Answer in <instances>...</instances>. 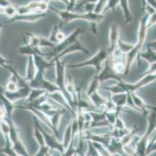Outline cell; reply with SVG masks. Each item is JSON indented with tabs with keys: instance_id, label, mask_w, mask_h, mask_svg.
I'll use <instances>...</instances> for the list:
<instances>
[{
	"instance_id": "1",
	"label": "cell",
	"mask_w": 156,
	"mask_h": 156,
	"mask_svg": "<svg viewBox=\"0 0 156 156\" xmlns=\"http://www.w3.org/2000/svg\"><path fill=\"white\" fill-rule=\"evenodd\" d=\"M48 10L56 13L62 20L60 28L65 26V24H69L73 21H77V20H83L90 24L91 31L96 35L97 34V25L103 21L105 18L104 14H97L95 13H79L73 12V11H68L66 10H58V8L49 5Z\"/></svg>"
},
{
	"instance_id": "29",
	"label": "cell",
	"mask_w": 156,
	"mask_h": 156,
	"mask_svg": "<svg viewBox=\"0 0 156 156\" xmlns=\"http://www.w3.org/2000/svg\"><path fill=\"white\" fill-rule=\"evenodd\" d=\"M98 0H85L84 2H88V3H93L96 4Z\"/></svg>"
},
{
	"instance_id": "23",
	"label": "cell",
	"mask_w": 156,
	"mask_h": 156,
	"mask_svg": "<svg viewBox=\"0 0 156 156\" xmlns=\"http://www.w3.org/2000/svg\"><path fill=\"white\" fill-rule=\"evenodd\" d=\"M134 45H130V44H127V43L123 42L120 39L118 40V42H117V48L124 53L127 54L128 51H130V50L132 49Z\"/></svg>"
},
{
	"instance_id": "3",
	"label": "cell",
	"mask_w": 156,
	"mask_h": 156,
	"mask_svg": "<svg viewBox=\"0 0 156 156\" xmlns=\"http://www.w3.org/2000/svg\"><path fill=\"white\" fill-rule=\"evenodd\" d=\"M109 57H110V52L108 51L107 48H101L96 52V55H94L88 60H86L84 62L79 63L66 65V68L78 69L86 67H94L96 69V75H98L102 70L104 63Z\"/></svg>"
},
{
	"instance_id": "20",
	"label": "cell",
	"mask_w": 156,
	"mask_h": 156,
	"mask_svg": "<svg viewBox=\"0 0 156 156\" xmlns=\"http://www.w3.org/2000/svg\"><path fill=\"white\" fill-rule=\"evenodd\" d=\"M100 84L101 83L99 81V80H98V78L96 77H93V80L91 81V82H90V84H89V88H88V89L86 90V96H89V95H90V94H92V93L95 92V91H99V88H100Z\"/></svg>"
},
{
	"instance_id": "21",
	"label": "cell",
	"mask_w": 156,
	"mask_h": 156,
	"mask_svg": "<svg viewBox=\"0 0 156 156\" xmlns=\"http://www.w3.org/2000/svg\"><path fill=\"white\" fill-rule=\"evenodd\" d=\"M119 6V0H107L106 2V7H105L103 13L104 14L109 10H112L113 13L116 12V9Z\"/></svg>"
},
{
	"instance_id": "7",
	"label": "cell",
	"mask_w": 156,
	"mask_h": 156,
	"mask_svg": "<svg viewBox=\"0 0 156 156\" xmlns=\"http://www.w3.org/2000/svg\"><path fill=\"white\" fill-rule=\"evenodd\" d=\"M155 73H154V74H149L140 77V79L134 84H128V83H126L124 81H121L120 84L124 88V92L130 94L131 93H136V91L142 88L144 86L155 81Z\"/></svg>"
},
{
	"instance_id": "24",
	"label": "cell",
	"mask_w": 156,
	"mask_h": 156,
	"mask_svg": "<svg viewBox=\"0 0 156 156\" xmlns=\"http://www.w3.org/2000/svg\"><path fill=\"white\" fill-rule=\"evenodd\" d=\"M79 0H69V4L66 6L65 10L68 11H73L75 7L77 5V2Z\"/></svg>"
},
{
	"instance_id": "33",
	"label": "cell",
	"mask_w": 156,
	"mask_h": 156,
	"mask_svg": "<svg viewBox=\"0 0 156 156\" xmlns=\"http://www.w3.org/2000/svg\"><path fill=\"white\" fill-rule=\"evenodd\" d=\"M31 1H32V0H31Z\"/></svg>"
},
{
	"instance_id": "18",
	"label": "cell",
	"mask_w": 156,
	"mask_h": 156,
	"mask_svg": "<svg viewBox=\"0 0 156 156\" xmlns=\"http://www.w3.org/2000/svg\"><path fill=\"white\" fill-rule=\"evenodd\" d=\"M3 136L5 141V145L3 148L0 149V154H5L8 156H20L12 148V143L9 140V134H4Z\"/></svg>"
},
{
	"instance_id": "28",
	"label": "cell",
	"mask_w": 156,
	"mask_h": 156,
	"mask_svg": "<svg viewBox=\"0 0 156 156\" xmlns=\"http://www.w3.org/2000/svg\"><path fill=\"white\" fill-rule=\"evenodd\" d=\"M146 3L147 5L153 7V8L155 9V6H156V0H145Z\"/></svg>"
},
{
	"instance_id": "13",
	"label": "cell",
	"mask_w": 156,
	"mask_h": 156,
	"mask_svg": "<svg viewBox=\"0 0 156 156\" xmlns=\"http://www.w3.org/2000/svg\"><path fill=\"white\" fill-rule=\"evenodd\" d=\"M75 51H82V52H83V53L85 54H87V55L88 54H89V50L86 49V48H85V47L81 44L80 41H78L77 39L75 41V42L71 44V45H69V46L65 48V50H63V51H62L58 55V56L55 57V58L53 59L49 60V61H51L52 63H55V62L56 61V60L61 59L62 57L65 56V55H68V54L73 53V52H75Z\"/></svg>"
},
{
	"instance_id": "22",
	"label": "cell",
	"mask_w": 156,
	"mask_h": 156,
	"mask_svg": "<svg viewBox=\"0 0 156 156\" xmlns=\"http://www.w3.org/2000/svg\"><path fill=\"white\" fill-rule=\"evenodd\" d=\"M3 14L6 17H9V19L12 17H15L17 14V8L11 4L9 6H7L5 8H3Z\"/></svg>"
},
{
	"instance_id": "26",
	"label": "cell",
	"mask_w": 156,
	"mask_h": 156,
	"mask_svg": "<svg viewBox=\"0 0 156 156\" xmlns=\"http://www.w3.org/2000/svg\"><path fill=\"white\" fill-rule=\"evenodd\" d=\"M87 142H88V148L84 156H92V151H93V144H92L91 141H87Z\"/></svg>"
},
{
	"instance_id": "19",
	"label": "cell",
	"mask_w": 156,
	"mask_h": 156,
	"mask_svg": "<svg viewBox=\"0 0 156 156\" xmlns=\"http://www.w3.org/2000/svg\"><path fill=\"white\" fill-rule=\"evenodd\" d=\"M72 138V124H70L67 126L66 129L65 131V134H64L63 140H62V143L63 144V147L65 150L68 148V146L70 144Z\"/></svg>"
},
{
	"instance_id": "9",
	"label": "cell",
	"mask_w": 156,
	"mask_h": 156,
	"mask_svg": "<svg viewBox=\"0 0 156 156\" xmlns=\"http://www.w3.org/2000/svg\"><path fill=\"white\" fill-rule=\"evenodd\" d=\"M95 77H97L100 83L107 81H115L117 82H120V81H123L119 77L118 74H116L115 71L113 70L111 65H110L109 58L104 63V65H103V69H102V70L100 71V74L98 75H95Z\"/></svg>"
},
{
	"instance_id": "30",
	"label": "cell",
	"mask_w": 156,
	"mask_h": 156,
	"mask_svg": "<svg viewBox=\"0 0 156 156\" xmlns=\"http://www.w3.org/2000/svg\"><path fill=\"white\" fill-rule=\"evenodd\" d=\"M141 4H142V9L143 10H144V9H145V7L147 6V3H146V2H145V0H141Z\"/></svg>"
},
{
	"instance_id": "15",
	"label": "cell",
	"mask_w": 156,
	"mask_h": 156,
	"mask_svg": "<svg viewBox=\"0 0 156 156\" xmlns=\"http://www.w3.org/2000/svg\"><path fill=\"white\" fill-rule=\"evenodd\" d=\"M65 38H66V36L61 30L60 26L55 25L52 28V31L51 32L50 36L48 38V40L57 45L58 44L63 41L65 39Z\"/></svg>"
},
{
	"instance_id": "27",
	"label": "cell",
	"mask_w": 156,
	"mask_h": 156,
	"mask_svg": "<svg viewBox=\"0 0 156 156\" xmlns=\"http://www.w3.org/2000/svg\"><path fill=\"white\" fill-rule=\"evenodd\" d=\"M11 2H9V0H0V7L1 8H5L7 6L11 5Z\"/></svg>"
},
{
	"instance_id": "16",
	"label": "cell",
	"mask_w": 156,
	"mask_h": 156,
	"mask_svg": "<svg viewBox=\"0 0 156 156\" xmlns=\"http://www.w3.org/2000/svg\"><path fill=\"white\" fill-rule=\"evenodd\" d=\"M37 67L35 66L34 60V57L32 55H28L27 59V70H26V76L24 77V79L26 80L27 82H30L37 74Z\"/></svg>"
},
{
	"instance_id": "32",
	"label": "cell",
	"mask_w": 156,
	"mask_h": 156,
	"mask_svg": "<svg viewBox=\"0 0 156 156\" xmlns=\"http://www.w3.org/2000/svg\"><path fill=\"white\" fill-rule=\"evenodd\" d=\"M124 156H127V155H124Z\"/></svg>"
},
{
	"instance_id": "8",
	"label": "cell",
	"mask_w": 156,
	"mask_h": 156,
	"mask_svg": "<svg viewBox=\"0 0 156 156\" xmlns=\"http://www.w3.org/2000/svg\"><path fill=\"white\" fill-rule=\"evenodd\" d=\"M49 2L45 0H32L26 5L17 8V14L34 13H46L48 10Z\"/></svg>"
},
{
	"instance_id": "4",
	"label": "cell",
	"mask_w": 156,
	"mask_h": 156,
	"mask_svg": "<svg viewBox=\"0 0 156 156\" xmlns=\"http://www.w3.org/2000/svg\"><path fill=\"white\" fill-rule=\"evenodd\" d=\"M55 71H56V85L58 87L59 91L63 94L65 100L67 101L69 107L75 112V104L72 96L69 94L66 89V81H65V70L66 64L65 61H61V59L56 60L55 62ZM76 113V112H75Z\"/></svg>"
},
{
	"instance_id": "10",
	"label": "cell",
	"mask_w": 156,
	"mask_h": 156,
	"mask_svg": "<svg viewBox=\"0 0 156 156\" xmlns=\"http://www.w3.org/2000/svg\"><path fill=\"white\" fill-rule=\"evenodd\" d=\"M39 128L40 130H41V131L42 134H43L45 144L48 146V148L50 150H55V151H59L61 154H62V153L65 151V148H64L62 141H59L58 138H57L54 134H48V133L46 132L44 130H43V128L41 127L40 123Z\"/></svg>"
},
{
	"instance_id": "5",
	"label": "cell",
	"mask_w": 156,
	"mask_h": 156,
	"mask_svg": "<svg viewBox=\"0 0 156 156\" xmlns=\"http://www.w3.org/2000/svg\"><path fill=\"white\" fill-rule=\"evenodd\" d=\"M85 32V29L82 27H79L76 28L72 34H70L69 36H66L65 39L61 43L58 44L55 47L52 48V50L49 51L48 53H43V56L47 60H51L57 57L59 54L62 52L63 50L67 48L69 45L75 42L76 40L78 39L79 34H82Z\"/></svg>"
},
{
	"instance_id": "25",
	"label": "cell",
	"mask_w": 156,
	"mask_h": 156,
	"mask_svg": "<svg viewBox=\"0 0 156 156\" xmlns=\"http://www.w3.org/2000/svg\"><path fill=\"white\" fill-rule=\"evenodd\" d=\"M11 63H11L10 61L7 60L6 59L3 58L2 55H0V66H1V67H2L3 68L5 69V68H6L7 66L11 65Z\"/></svg>"
},
{
	"instance_id": "12",
	"label": "cell",
	"mask_w": 156,
	"mask_h": 156,
	"mask_svg": "<svg viewBox=\"0 0 156 156\" xmlns=\"http://www.w3.org/2000/svg\"><path fill=\"white\" fill-rule=\"evenodd\" d=\"M46 17V13H34L16 14L9 20V22H26L35 23Z\"/></svg>"
},
{
	"instance_id": "31",
	"label": "cell",
	"mask_w": 156,
	"mask_h": 156,
	"mask_svg": "<svg viewBox=\"0 0 156 156\" xmlns=\"http://www.w3.org/2000/svg\"><path fill=\"white\" fill-rule=\"evenodd\" d=\"M72 156H81V155H79V154H78L77 152H76V153H75V154H74L73 155H72Z\"/></svg>"
},
{
	"instance_id": "14",
	"label": "cell",
	"mask_w": 156,
	"mask_h": 156,
	"mask_svg": "<svg viewBox=\"0 0 156 156\" xmlns=\"http://www.w3.org/2000/svg\"><path fill=\"white\" fill-rule=\"evenodd\" d=\"M120 39V29L119 26L116 24H112L110 26L109 31V47L107 48L110 55L117 47V42Z\"/></svg>"
},
{
	"instance_id": "2",
	"label": "cell",
	"mask_w": 156,
	"mask_h": 156,
	"mask_svg": "<svg viewBox=\"0 0 156 156\" xmlns=\"http://www.w3.org/2000/svg\"><path fill=\"white\" fill-rule=\"evenodd\" d=\"M147 20H148V15L145 13L141 17V21L139 22L137 41L136 44L134 45L132 49L126 54L125 71H124V75L127 76L130 73L131 66L134 63L136 59H137L139 53L142 50L144 44L145 42L146 38H147V31L149 29L148 26H147Z\"/></svg>"
},
{
	"instance_id": "17",
	"label": "cell",
	"mask_w": 156,
	"mask_h": 156,
	"mask_svg": "<svg viewBox=\"0 0 156 156\" xmlns=\"http://www.w3.org/2000/svg\"><path fill=\"white\" fill-rule=\"evenodd\" d=\"M119 6L121 7L122 11H123L125 24H130L133 21L134 17H133L132 13L130 12L128 0H119Z\"/></svg>"
},
{
	"instance_id": "6",
	"label": "cell",
	"mask_w": 156,
	"mask_h": 156,
	"mask_svg": "<svg viewBox=\"0 0 156 156\" xmlns=\"http://www.w3.org/2000/svg\"><path fill=\"white\" fill-rule=\"evenodd\" d=\"M9 123V137L12 143V148L15 151L19 154L20 156H30L29 153L27 151L25 145L23 144V141H21L20 137L19 135V131L16 127L15 124L13 123L12 116H6L5 117Z\"/></svg>"
},
{
	"instance_id": "11",
	"label": "cell",
	"mask_w": 156,
	"mask_h": 156,
	"mask_svg": "<svg viewBox=\"0 0 156 156\" xmlns=\"http://www.w3.org/2000/svg\"><path fill=\"white\" fill-rule=\"evenodd\" d=\"M155 41H149L147 44V48H146V51H143V52H140L138 55V58H137V67L141 66V59L140 57L143 59L146 60L149 65H151L153 63H156V54H155Z\"/></svg>"
}]
</instances>
